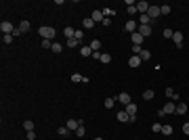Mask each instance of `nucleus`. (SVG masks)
Masks as SVG:
<instances>
[{"label": "nucleus", "instance_id": "29", "mask_svg": "<svg viewBox=\"0 0 189 140\" xmlns=\"http://www.w3.org/2000/svg\"><path fill=\"white\" fill-rule=\"evenodd\" d=\"M99 61H101V63H109V61H111V55H107V52H103V55H101V59H99Z\"/></svg>", "mask_w": 189, "mask_h": 140}, {"label": "nucleus", "instance_id": "27", "mask_svg": "<svg viewBox=\"0 0 189 140\" xmlns=\"http://www.w3.org/2000/svg\"><path fill=\"white\" fill-rule=\"evenodd\" d=\"M91 48H93L95 52H99V48H101V40H93V42H91Z\"/></svg>", "mask_w": 189, "mask_h": 140}, {"label": "nucleus", "instance_id": "30", "mask_svg": "<svg viewBox=\"0 0 189 140\" xmlns=\"http://www.w3.org/2000/svg\"><path fill=\"white\" fill-rule=\"evenodd\" d=\"M23 128L28 130V132H32V130H34V121H30V119H28V121H23Z\"/></svg>", "mask_w": 189, "mask_h": 140}, {"label": "nucleus", "instance_id": "37", "mask_svg": "<svg viewBox=\"0 0 189 140\" xmlns=\"http://www.w3.org/2000/svg\"><path fill=\"white\" fill-rule=\"evenodd\" d=\"M84 132H86V130H84V126H80V128L76 130V136H84Z\"/></svg>", "mask_w": 189, "mask_h": 140}, {"label": "nucleus", "instance_id": "5", "mask_svg": "<svg viewBox=\"0 0 189 140\" xmlns=\"http://www.w3.org/2000/svg\"><path fill=\"white\" fill-rule=\"evenodd\" d=\"M130 40H132V44H134V46H141L143 42H145V38H143L141 33H139V29L134 31V33H130Z\"/></svg>", "mask_w": 189, "mask_h": 140}, {"label": "nucleus", "instance_id": "21", "mask_svg": "<svg viewBox=\"0 0 189 140\" xmlns=\"http://www.w3.org/2000/svg\"><path fill=\"white\" fill-rule=\"evenodd\" d=\"M17 29H19L21 33H25V31L30 29V21H21V23H19V27H17Z\"/></svg>", "mask_w": 189, "mask_h": 140}, {"label": "nucleus", "instance_id": "10", "mask_svg": "<svg viewBox=\"0 0 189 140\" xmlns=\"http://www.w3.org/2000/svg\"><path fill=\"white\" fill-rule=\"evenodd\" d=\"M116 117H118V121H122V124H130V115H128V113H126L124 109H122Z\"/></svg>", "mask_w": 189, "mask_h": 140}, {"label": "nucleus", "instance_id": "35", "mask_svg": "<svg viewBox=\"0 0 189 140\" xmlns=\"http://www.w3.org/2000/svg\"><path fill=\"white\" fill-rule=\"evenodd\" d=\"M76 40H80V42L84 40V31L82 29H76Z\"/></svg>", "mask_w": 189, "mask_h": 140}, {"label": "nucleus", "instance_id": "11", "mask_svg": "<svg viewBox=\"0 0 189 140\" xmlns=\"http://www.w3.org/2000/svg\"><path fill=\"white\" fill-rule=\"evenodd\" d=\"M141 63H143V61H141V57H139V55H132V57L128 59V67H139Z\"/></svg>", "mask_w": 189, "mask_h": 140}, {"label": "nucleus", "instance_id": "16", "mask_svg": "<svg viewBox=\"0 0 189 140\" xmlns=\"http://www.w3.org/2000/svg\"><path fill=\"white\" fill-rule=\"evenodd\" d=\"M93 48L91 46H82V48H80V55H82V57H93Z\"/></svg>", "mask_w": 189, "mask_h": 140}, {"label": "nucleus", "instance_id": "15", "mask_svg": "<svg viewBox=\"0 0 189 140\" xmlns=\"http://www.w3.org/2000/svg\"><path fill=\"white\" fill-rule=\"evenodd\" d=\"M71 82H84V84H88V77H84V75H80V73H71Z\"/></svg>", "mask_w": 189, "mask_h": 140}, {"label": "nucleus", "instance_id": "12", "mask_svg": "<svg viewBox=\"0 0 189 140\" xmlns=\"http://www.w3.org/2000/svg\"><path fill=\"white\" fill-rule=\"evenodd\" d=\"M139 33H141L143 38L151 36V25H139Z\"/></svg>", "mask_w": 189, "mask_h": 140}, {"label": "nucleus", "instance_id": "22", "mask_svg": "<svg viewBox=\"0 0 189 140\" xmlns=\"http://www.w3.org/2000/svg\"><path fill=\"white\" fill-rule=\"evenodd\" d=\"M160 11H162V15H170L172 6H170V4H162V6H160Z\"/></svg>", "mask_w": 189, "mask_h": 140}, {"label": "nucleus", "instance_id": "6", "mask_svg": "<svg viewBox=\"0 0 189 140\" xmlns=\"http://www.w3.org/2000/svg\"><path fill=\"white\" fill-rule=\"evenodd\" d=\"M124 27H126V31H128V33H134V31L139 29V23H137V21H132V19H128Z\"/></svg>", "mask_w": 189, "mask_h": 140}, {"label": "nucleus", "instance_id": "36", "mask_svg": "<svg viewBox=\"0 0 189 140\" xmlns=\"http://www.w3.org/2000/svg\"><path fill=\"white\" fill-rule=\"evenodd\" d=\"M42 48H53V42L51 40H42Z\"/></svg>", "mask_w": 189, "mask_h": 140}, {"label": "nucleus", "instance_id": "7", "mask_svg": "<svg viewBox=\"0 0 189 140\" xmlns=\"http://www.w3.org/2000/svg\"><path fill=\"white\" fill-rule=\"evenodd\" d=\"M149 2H145V0H141V2H137V11L141 13V15H147V11H149Z\"/></svg>", "mask_w": 189, "mask_h": 140}, {"label": "nucleus", "instance_id": "1", "mask_svg": "<svg viewBox=\"0 0 189 140\" xmlns=\"http://www.w3.org/2000/svg\"><path fill=\"white\" fill-rule=\"evenodd\" d=\"M38 33L42 36V40H55V36H57L55 27H51V25H42V27L38 29Z\"/></svg>", "mask_w": 189, "mask_h": 140}, {"label": "nucleus", "instance_id": "23", "mask_svg": "<svg viewBox=\"0 0 189 140\" xmlns=\"http://www.w3.org/2000/svg\"><path fill=\"white\" fill-rule=\"evenodd\" d=\"M76 46H80V40H76V38L67 40V48H76Z\"/></svg>", "mask_w": 189, "mask_h": 140}, {"label": "nucleus", "instance_id": "43", "mask_svg": "<svg viewBox=\"0 0 189 140\" xmlns=\"http://www.w3.org/2000/svg\"><path fill=\"white\" fill-rule=\"evenodd\" d=\"M28 140H36V132L32 130V132H28Z\"/></svg>", "mask_w": 189, "mask_h": 140}, {"label": "nucleus", "instance_id": "28", "mask_svg": "<svg viewBox=\"0 0 189 140\" xmlns=\"http://www.w3.org/2000/svg\"><path fill=\"white\" fill-rule=\"evenodd\" d=\"M154 90H145V92H143V98H145V100H151V98H154Z\"/></svg>", "mask_w": 189, "mask_h": 140}, {"label": "nucleus", "instance_id": "20", "mask_svg": "<svg viewBox=\"0 0 189 140\" xmlns=\"http://www.w3.org/2000/svg\"><path fill=\"white\" fill-rule=\"evenodd\" d=\"M162 134H164V136H170V134H172V126H170V124H164V126H162Z\"/></svg>", "mask_w": 189, "mask_h": 140}, {"label": "nucleus", "instance_id": "38", "mask_svg": "<svg viewBox=\"0 0 189 140\" xmlns=\"http://www.w3.org/2000/svg\"><path fill=\"white\" fill-rule=\"evenodd\" d=\"M172 33H174L172 29H168V27H166V29H164V38H172Z\"/></svg>", "mask_w": 189, "mask_h": 140}, {"label": "nucleus", "instance_id": "26", "mask_svg": "<svg viewBox=\"0 0 189 140\" xmlns=\"http://www.w3.org/2000/svg\"><path fill=\"white\" fill-rule=\"evenodd\" d=\"M166 96H168V98H172V100H177V98H179V94H177V92H172V88H166Z\"/></svg>", "mask_w": 189, "mask_h": 140}, {"label": "nucleus", "instance_id": "33", "mask_svg": "<svg viewBox=\"0 0 189 140\" xmlns=\"http://www.w3.org/2000/svg\"><path fill=\"white\" fill-rule=\"evenodd\" d=\"M114 102H116V98H105V109H111Z\"/></svg>", "mask_w": 189, "mask_h": 140}, {"label": "nucleus", "instance_id": "24", "mask_svg": "<svg viewBox=\"0 0 189 140\" xmlns=\"http://www.w3.org/2000/svg\"><path fill=\"white\" fill-rule=\"evenodd\" d=\"M51 50H53V52H55V55H59V52L63 50V46L59 44V42H53V48H51Z\"/></svg>", "mask_w": 189, "mask_h": 140}, {"label": "nucleus", "instance_id": "2", "mask_svg": "<svg viewBox=\"0 0 189 140\" xmlns=\"http://www.w3.org/2000/svg\"><path fill=\"white\" fill-rule=\"evenodd\" d=\"M17 27H13V23H8V21H2L0 23V31H2V36H6V33H15Z\"/></svg>", "mask_w": 189, "mask_h": 140}, {"label": "nucleus", "instance_id": "4", "mask_svg": "<svg viewBox=\"0 0 189 140\" xmlns=\"http://www.w3.org/2000/svg\"><path fill=\"white\" fill-rule=\"evenodd\" d=\"M116 100H118L120 104H124V107H126V104H130V102H132V100H130V94H128V92H120V94H118V98H116Z\"/></svg>", "mask_w": 189, "mask_h": 140}, {"label": "nucleus", "instance_id": "17", "mask_svg": "<svg viewBox=\"0 0 189 140\" xmlns=\"http://www.w3.org/2000/svg\"><path fill=\"white\" fill-rule=\"evenodd\" d=\"M63 33H65V38H67V40L76 38V29H74V27H65V29H63Z\"/></svg>", "mask_w": 189, "mask_h": 140}, {"label": "nucleus", "instance_id": "3", "mask_svg": "<svg viewBox=\"0 0 189 140\" xmlns=\"http://www.w3.org/2000/svg\"><path fill=\"white\" fill-rule=\"evenodd\" d=\"M160 15H162V11H160V6H149V11H147V17H149L151 21H156V19H158Z\"/></svg>", "mask_w": 189, "mask_h": 140}, {"label": "nucleus", "instance_id": "25", "mask_svg": "<svg viewBox=\"0 0 189 140\" xmlns=\"http://www.w3.org/2000/svg\"><path fill=\"white\" fill-rule=\"evenodd\" d=\"M139 57H141V61H149V59H151V52H149V50H141Z\"/></svg>", "mask_w": 189, "mask_h": 140}, {"label": "nucleus", "instance_id": "13", "mask_svg": "<svg viewBox=\"0 0 189 140\" xmlns=\"http://www.w3.org/2000/svg\"><path fill=\"white\" fill-rule=\"evenodd\" d=\"M91 19H93L95 23H103V19H105V17H103V11H95V13L91 15Z\"/></svg>", "mask_w": 189, "mask_h": 140}, {"label": "nucleus", "instance_id": "9", "mask_svg": "<svg viewBox=\"0 0 189 140\" xmlns=\"http://www.w3.org/2000/svg\"><path fill=\"white\" fill-rule=\"evenodd\" d=\"M172 40H174L177 48H183V33H181V31H174V33H172Z\"/></svg>", "mask_w": 189, "mask_h": 140}, {"label": "nucleus", "instance_id": "44", "mask_svg": "<svg viewBox=\"0 0 189 140\" xmlns=\"http://www.w3.org/2000/svg\"><path fill=\"white\" fill-rule=\"evenodd\" d=\"M95 140H103V138H101V136H97V138H95Z\"/></svg>", "mask_w": 189, "mask_h": 140}, {"label": "nucleus", "instance_id": "40", "mask_svg": "<svg viewBox=\"0 0 189 140\" xmlns=\"http://www.w3.org/2000/svg\"><path fill=\"white\" fill-rule=\"evenodd\" d=\"M151 130H154V132H162V124H154Z\"/></svg>", "mask_w": 189, "mask_h": 140}, {"label": "nucleus", "instance_id": "42", "mask_svg": "<svg viewBox=\"0 0 189 140\" xmlns=\"http://www.w3.org/2000/svg\"><path fill=\"white\" fill-rule=\"evenodd\" d=\"M183 134L189 136V121H187V124H183Z\"/></svg>", "mask_w": 189, "mask_h": 140}, {"label": "nucleus", "instance_id": "19", "mask_svg": "<svg viewBox=\"0 0 189 140\" xmlns=\"http://www.w3.org/2000/svg\"><path fill=\"white\" fill-rule=\"evenodd\" d=\"M93 25H95V21L91 19V17H86V19L82 21V27H84V29H91V27H93Z\"/></svg>", "mask_w": 189, "mask_h": 140}, {"label": "nucleus", "instance_id": "41", "mask_svg": "<svg viewBox=\"0 0 189 140\" xmlns=\"http://www.w3.org/2000/svg\"><path fill=\"white\" fill-rule=\"evenodd\" d=\"M137 13V4H132V6H128V15H134Z\"/></svg>", "mask_w": 189, "mask_h": 140}, {"label": "nucleus", "instance_id": "34", "mask_svg": "<svg viewBox=\"0 0 189 140\" xmlns=\"http://www.w3.org/2000/svg\"><path fill=\"white\" fill-rule=\"evenodd\" d=\"M103 17H107V19H111V17H114V11H111V8H105V11H103Z\"/></svg>", "mask_w": 189, "mask_h": 140}, {"label": "nucleus", "instance_id": "8", "mask_svg": "<svg viewBox=\"0 0 189 140\" xmlns=\"http://www.w3.org/2000/svg\"><path fill=\"white\" fill-rule=\"evenodd\" d=\"M162 111H164V115H170V113H174V111H177V104L170 100V102H166L164 107H162Z\"/></svg>", "mask_w": 189, "mask_h": 140}, {"label": "nucleus", "instance_id": "31", "mask_svg": "<svg viewBox=\"0 0 189 140\" xmlns=\"http://www.w3.org/2000/svg\"><path fill=\"white\" fill-rule=\"evenodd\" d=\"M13 33H6V36H2V40H4V44H11V42H13Z\"/></svg>", "mask_w": 189, "mask_h": 140}, {"label": "nucleus", "instance_id": "39", "mask_svg": "<svg viewBox=\"0 0 189 140\" xmlns=\"http://www.w3.org/2000/svg\"><path fill=\"white\" fill-rule=\"evenodd\" d=\"M141 50H143L141 46H134V44H132V55H141Z\"/></svg>", "mask_w": 189, "mask_h": 140}, {"label": "nucleus", "instance_id": "14", "mask_svg": "<svg viewBox=\"0 0 189 140\" xmlns=\"http://www.w3.org/2000/svg\"><path fill=\"white\" fill-rule=\"evenodd\" d=\"M124 111L128 113L130 117H132V115H137V104H134V102H130V104H126V107H124Z\"/></svg>", "mask_w": 189, "mask_h": 140}, {"label": "nucleus", "instance_id": "32", "mask_svg": "<svg viewBox=\"0 0 189 140\" xmlns=\"http://www.w3.org/2000/svg\"><path fill=\"white\" fill-rule=\"evenodd\" d=\"M57 132H59V136H67V134H69V130H67V126H63V128L57 130Z\"/></svg>", "mask_w": 189, "mask_h": 140}, {"label": "nucleus", "instance_id": "18", "mask_svg": "<svg viewBox=\"0 0 189 140\" xmlns=\"http://www.w3.org/2000/svg\"><path fill=\"white\" fill-rule=\"evenodd\" d=\"M174 113H177V115H185V113H187V104L179 102V104H177V111H174Z\"/></svg>", "mask_w": 189, "mask_h": 140}]
</instances>
